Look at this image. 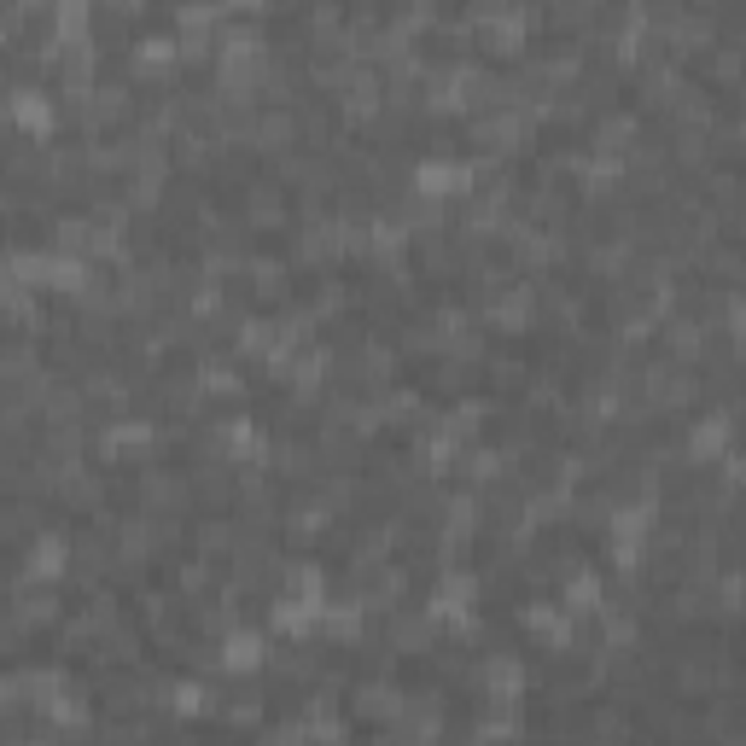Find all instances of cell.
Masks as SVG:
<instances>
[{
	"label": "cell",
	"instance_id": "1",
	"mask_svg": "<svg viewBox=\"0 0 746 746\" xmlns=\"http://www.w3.org/2000/svg\"><path fill=\"white\" fill-rule=\"evenodd\" d=\"M6 111L24 123V129H53V100L41 88H12L6 94Z\"/></svg>",
	"mask_w": 746,
	"mask_h": 746
}]
</instances>
